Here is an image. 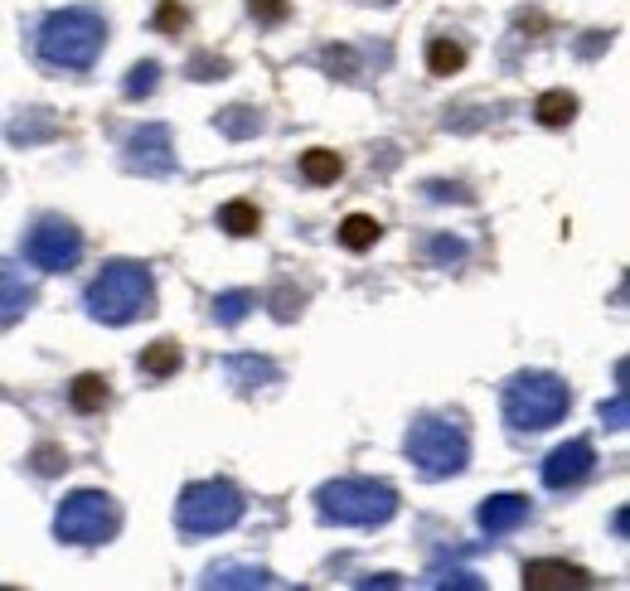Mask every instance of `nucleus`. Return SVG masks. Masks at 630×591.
<instances>
[{
  "mask_svg": "<svg viewBox=\"0 0 630 591\" xmlns=\"http://www.w3.org/2000/svg\"><path fill=\"white\" fill-rule=\"evenodd\" d=\"M54 131H59L54 117L34 112V122H10V141H44V136H54Z\"/></svg>",
  "mask_w": 630,
  "mask_h": 591,
  "instance_id": "25",
  "label": "nucleus"
},
{
  "mask_svg": "<svg viewBox=\"0 0 630 591\" xmlns=\"http://www.w3.org/2000/svg\"><path fill=\"white\" fill-rule=\"evenodd\" d=\"M252 291H223L219 301H214V315H219L223 325H238V320H248V311H252Z\"/></svg>",
  "mask_w": 630,
  "mask_h": 591,
  "instance_id": "23",
  "label": "nucleus"
},
{
  "mask_svg": "<svg viewBox=\"0 0 630 591\" xmlns=\"http://www.w3.org/2000/svg\"><path fill=\"white\" fill-rule=\"evenodd\" d=\"M378 218H369V214H349L345 223H340V243H345L349 252H364V248H374L378 243Z\"/></svg>",
  "mask_w": 630,
  "mask_h": 591,
  "instance_id": "16",
  "label": "nucleus"
},
{
  "mask_svg": "<svg viewBox=\"0 0 630 591\" xmlns=\"http://www.w3.org/2000/svg\"><path fill=\"white\" fill-rule=\"evenodd\" d=\"M30 306H34V286L25 281V272L0 262V325H15Z\"/></svg>",
  "mask_w": 630,
  "mask_h": 591,
  "instance_id": "12",
  "label": "nucleus"
},
{
  "mask_svg": "<svg viewBox=\"0 0 630 591\" xmlns=\"http://www.w3.org/2000/svg\"><path fill=\"white\" fill-rule=\"evenodd\" d=\"M209 587H267V572L262 567H243V562H223L204 577Z\"/></svg>",
  "mask_w": 630,
  "mask_h": 591,
  "instance_id": "15",
  "label": "nucleus"
},
{
  "mask_svg": "<svg viewBox=\"0 0 630 591\" xmlns=\"http://www.w3.org/2000/svg\"><path fill=\"white\" fill-rule=\"evenodd\" d=\"M88 311L102 325H131L156 311V281L136 262H112L102 277L88 286Z\"/></svg>",
  "mask_w": 630,
  "mask_h": 591,
  "instance_id": "1",
  "label": "nucleus"
},
{
  "mask_svg": "<svg viewBox=\"0 0 630 591\" xmlns=\"http://www.w3.org/2000/svg\"><path fill=\"white\" fill-rule=\"evenodd\" d=\"M54 529H59L63 543L93 548V543H107L112 533L122 529V509H117V499L102 495V490H78V495H68L59 504Z\"/></svg>",
  "mask_w": 630,
  "mask_h": 591,
  "instance_id": "7",
  "label": "nucleus"
},
{
  "mask_svg": "<svg viewBox=\"0 0 630 591\" xmlns=\"http://www.w3.org/2000/svg\"><path fill=\"white\" fill-rule=\"evenodd\" d=\"M102 39H107V25L93 10H63V15H49L44 20V34H39V54L59 68H93V59L102 54Z\"/></svg>",
  "mask_w": 630,
  "mask_h": 591,
  "instance_id": "3",
  "label": "nucleus"
},
{
  "mask_svg": "<svg viewBox=\"0 0 630 591\" xmlns=\"http://www.w3.org/2000/svg\"><path fill=\"white\" fill-rule=\"evenodd\" d=\"M534 112H538V122L543 126H567L572 117H577V97L572 93H543L534 102Z\"/></svg>",
  "mask_w": 630,
  "mask_h": 591,
  "instance_id": "19",
  "label": "nucleus"
},
{
  "mask_svg": "<svg viewBox=\"0 0 630 591\" xmlns=\"http://www.w3.org/2000/svg\"><path fill=\"white\" fill-rule=\"evenodd\" d=\"M567 403H572V393H567L563 378L519 374L509 388H504V422H509L514 432H543V427L563 422Z\"/></svg>",
  "mask_w": 630,
  "mask_h": 591,
  "instance_id": "4",
  "label": "nucleus"
},
{
  "mask_svg": "<svg viewBox=\"0 0 630 591\" xmlns=\"http://www.w3.org/2000/svg\"><path fill=\"white\" fill-rule=\"evenodd\" d=\"M257 112H248V107H228V112H219V131L223 136H233V141H243V136H257Z\"/></svg>",
  "mask_w": 630,
  "mask_h": 591,
  "instance_id": "24",
  "label": "nucleus"
},
{
  "mask_svg": "<svg viewBox=\"0 0 630 591\" xmlns=\"http://www.w3.org/2000/svg\"><path fill=\"white\" fill-rule=\"evenodd\" d=\"M601 422H606L611 432H621V427H626V393H616L611 403H601Z\"/></svg>",
  "mask_w": 630,
  "mask_h": 591,
  "instance_id": "29",
  "label": "nucleus"
},
{
  "mask_svg": "<svg viewBox=\"0 0 630 591\" xmlns=\"http://www.w3.org/2000/svg\"><path fill=\"white\" fill-rule=\"evenodd\" d=\"M126 165L141 170V175H165V170H175L170 131H165V126H141V131L131 136V156H126Z\"/></svg>",
  "mask_w": 630,
  "mask_h": 591,
  "instance_id": "9",
  "label": "nucleus"
},
{
  "mask_svg": "<svg viewBox=\"0 0 630 591\" xmlns=\"http://www.w3.org/2000/svg\"><path fill=\"white\" fill-rule=\"evenodd\" d=\"M25 257H30V267H39V272H68L83 257V233L73 223H63V218H44L39 228H30V238H25Z\"/></svg>",
  "mask_w": 630,
  "mask_h": 591,
  "instance_id": "8",
  "label": "nucleus"
},
{
  "mask_svg": "<svg viewBox=\"0 0 630 591\" xmlns=\"http://www.w3.org/2000/svg\"><path fill=\"white\" fill-rule=\"evenodd\" d=\"M185 20H189L185 5H175V0H165V5L156 10V25H160L165 34H180V30H185Z\"/></svg>",
  "mask_w": 630,
  "mask_h": 591,
  "instance_id": "27",
  "label": "nucleus"
},
{
  "mask_svg": "<svg viewBox=\"0 0 630 591\" xmlns=\"http://www.w3.org/2000/svg\"><path fill=\"white\" fill-rule=\"evenodd\" d=\"M587 470H592V441H567V446H558V451L543 461V485H548V490H567V485H577Z\"/></svg>",
  "mask_w": 630,
  "mask_h": 591,
  "instance_id": "10",
  "label": "nucleus"
},
{
  "mask_svg": "<svg viewBox=\"0 0 630 591\" xmlns=\"http://www.w3.org/2000/svg\"><path fill=\"white\" fill-rule=\"evenodd\" d=\"M156 63H136V68H131V78H126V97H146L151 93V88H156Z\"/></svg>",
  "mask_w": 630,
  "mask_h": 591,
  "instance_id": "26",
  "label": "nucleus"
},
{
  "mask_svg": "<svg viewBox=\"0 0 630 591\" xmlns=\"http://www.w3.org/2000/svg\"><path fill=\"white\" fill-rule=\"evenodd\" d=\"M408 456L417 461L422 475H456V470H466L471 461V441L461 432V422H446V417H417L408 432Z\"/></svg>",
  "mask_w": 630,
  "mask_h": 591,
  "instance_id": "5",
  "label": "nucleus"
},
{
  "mask_svg": "<svg viewBox=\"0 0 630 591\" xmlns=\"http://www.w3.org/2000/svg\"><path fill=\"white\" fill-rule=\"evenodd\" d=\"M219 228H228L233 238H248V233L262 228V214L252 209L248 199H233V204H223V209H219Z\"/></svg>",
  "mask_w": 630,
  "mask_h": 591,
  "instance_id": "17",
  "label": "nucleus"
},
{
  "mask_svg": "<svg viewBox=\"0 0 630 591\" xmlns=\"http://www.w3.org/2000/svg\"><path fill=\"white\" fill-rule=\"evenodd\" d=\"M68 398H73L78 412H102L107 398H112V388H107V378H102V374H83V378H73Z\"/></svg>",
  "mask_w": 630,
  "mask_h": 591,
  "instance_id": "14",
  "label": "nucleus"
},
{
  "mask_svg": "<svg viewBox=\"0 0 630 591\" xmlns=\"http://www.w3.org/2000/svg\"><path fill=\"white\" fill-rule=\"evenodd\" d=\"M175 519H180V529L189 538H209V533L233 529L243 519V495L233 485H223V480H199V485H189L180 495Z\"/></svg>",
  "mask_w": 630,
  "mask_h": 591,
  "instance_id": "6",
  "label": "nucleus"
},
{
  "mask_svg": "<svg viewBox=\"0 0 630 591\" xmlns=\"http://www.w3.org/2000/svg\"><path fill=\"white\" fill-rule=\"evenodd\" d=\"M427 68L441 73V78H446V73H461V68H466V49L451 44V39H432V44H427Z\"/></svg>",
  "mask_w": 630,
  "mask_h": 591,
  "instance_id": "20",
  "label": "nucleus"
},
{
  "mask_svg": "<svg viewBox=\"0 0 630 591\" xmlns=\"http://www.w3.org/2000/svg\"><path fill=\"white\" fill-rule=\"evenodd\" d=\"M228 378H233V383H243V388H252L257 378H262V383H272L277 369H272L267 359H228Z\"/></svg>",
  "mask_w": 630,
  "mask_h": 591,
  "instance_id": "22",
  "label": "nucleus"
},
{
  "mask_svg": "<svg viewBox=\"0 0 630 591\" xmlns=\"http://www.w3.org/2000/svg\"><path fill=\"white\" fill-rule=\"evenodd\" d=\"M59 466H68V461L59 456V446H39V470H44V475H54Z\"/></svg>",
  "mask_w": 630,
  "mask_h": 591,
  "instance_id": "32",
  "label": "nucleus"
},
{
  "mask_svg": "<svg viewBox=\"0 0 630 591\" xmlns=\"http://www.w3.org/2000/svg\"><path fill=\"white\" fill-rule=\"evenodd\" d=\"M340 170H345V165H340L335 151H306V156H301V175H306L311 185H330V180H340Z\"/></svg>",
  "mask_w": 630,
  "mask_h": 591,
  "instance_id": "21",
  "label": "nucleus"
},
{
  "mask_svg": "<svg viewBox=\"0 0 630 591\" xmlns=\"http://www.w3.org/2000/svg\"><path fill=\"white\" fill-rule=\"evenodd\" d=\"M432 257H451V262H456V257H466V243H456V238H437V243H432Z\"/></svg>",
  "mask_w": 630,
  "mask_h": 591,
  "instance_id": "31",
  "label": "nucleus"
},
{
  "mask_svg": "<svg viewBox=\"0 0 630 591\" xmlns=\"http://www.w3.org/2000/svg\"><path fill=\"white\" fill-rule=\"evenodd\" d=\"M141 369H146L151 378L180 374V344H175V340H156L146 354H141Z\"/></svg>",
  "mask_w": 630,
  "mask_h": 591,
  "instance_id": "18",
  "label": "nucleus"
},
{
  "mask_svg": "<svg viewBox=\"0 0 630 591\" xmlns=\"http://www.w3.org/2000/svg\"><path fill=\"white\" fill-rule=\"evenodd\" d=\"M248 10L262 20V25H277V20H286V0H248Z\"/></svg>",
  "mask_w": 630,
  "mask_h": 591,
  "instance_id": "28",
  "label": "nucleus"
},
{
  "mask_svg": "<svg viewBox=\"0 0 630 591\" xmlns=\"http://www.w3.org/2000/svg\"><path fill=\"white\" fill-rule=\"evenodd\" d=\"M320 519L325 524H349V529H374V524H388L393 509H398V495L378 480H335V485H320Z\"/></svg>",
  "mask_w": 630,
  "mask_h": 591,
  "instance_id": "2",
  "label": "nucleus"
},
{
  "mask_svg": "<svg viewBox=\"0 0 630 591\" xmlns=\"http://www.w3.org/2000/svg\"><path fill=\"white\" fill-rule=\"evenodd\" d=\"M189 68H194V78H223V73H228V63H223V59H209V54H199V59L189 63Z\"/></svg>",
  "mask_w": 630,
  "mask_h": 591,
  "instance_id": "30",
  "label": "nucleus"
},
{
  "mask_svg": "<svg viewBox=\"0 0 630 591\" xmlns=\"http://www.w3.org/2000/svg\"><path fill=\"white\" fill-rule=\"evenodd\" d=\"M592 577L572 562H529L524 567V587L529 591H567V587H587Z\"/></svg>",
  "mask_w": 630,
  "mask_h": 591,
  "instance_id": "13",
  "label": "nucleus"
},
{
  "mask_svg": "<svg viewBox=\"0 0 630 591\" xmlns=\"http://www.w3.org/2000/svg\"><path fill=\"white\" fill-rule=\"evenodd\" d=\"M519 524H529V499L524 495H495V499L480 504V529L490 533V538L514 533Z\"/></svg>",
  "mask_w": 630,
  "mask_h": 591,
  "instance_id": "11",
  "label": "nucleus"
}]
</instances>
